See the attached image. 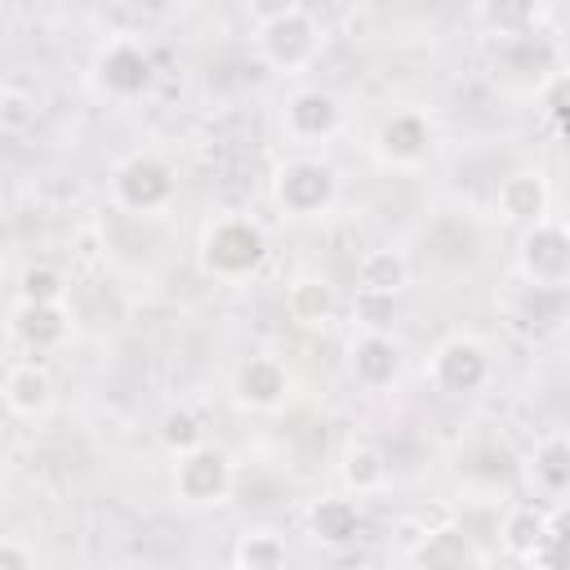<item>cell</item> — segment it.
I'll return each mask as SVG.
<instances>
[{"label": "cell", "mask_w": 570, "mask_h": 570, "mask_svg": "<svg viewBox=\"0 0 570 570\" xmlns=\"http://www.w3.org/2000/svg\"><path fill=\"white\" fill-rule=\"evenodd\" d=\"M156 436H160V445L178 459V454H187V450H196V445H205V423L191 414V410H165L160 414V423H156Z\"/></svg>", "instance_id": "obj_26"}, {"label": "cell", "mask_w": 570, "mask_h": 570, "mask_svg": "<svg viewBox=\"0 0 570 570\" xmlns=\"http://www.w3.org/2000/svg\"><path fill=\"white\" fill-rule=\"evenodd\" d=\"M272 200L289 218H321L338 200V174L321 156H289L272 174Z\"/></svg>", "instance_id": "obj_3"}, {"label": "cell", "mask_w": 570, "mask_h": 570, "mask_svg": "<svg viewBox=\"0 0 570 570\" xmlns=\"http://www.w3.org/2000/svg\"><path fill=\"white\" fill-rule=\"evenodd\" d=\"M303 521H307V534H312L316 543L343 548V543H352L356 530H361V503H356L352 494H321V499H312V508H307Z\"/></svg>", "instance_id": "obj_17"}, {"label": "cell", "mask_w": 570, "mask_h": 570, "mask_svg": "<svg viewBox=\"0 0 570 570\" xmlns=\"http://www.w3.org/2000/svg\"><path fill=\"white\" fill-rule=\"evenodd\" d=\"M338 481L352 499L361 494H379L387 485V454L374 441H347L343 459H338Z\"/></svg>", "instance_id": "obj_19"}, {"label": "cell", "mask_w": 570, "mask_h": 570, "mask_svg": "<svg viewBox=\"0 0 570 570\" xmlns=\"http://www.w3.org/2000/svg\"><path fill=\"white\" fill-rule=\"evenodd\" d=\"M517 267L534 289H566L570 281V236L561 218H539L530 227H521V249H517Z\"/></svg>", "instance_id": "obj_6"}, {"label": "cell", "mask_w": 570, "mask_h": 570, "mask_svg": "<svg viewBox=\"0 0 570 570\" xmlns=\"http://www.w3.org/2000/svg\"><path fill=\"white\" fill-rule=\"evenodd\" d=\"M525 472L548 499H561L570 490V441H566V432H548L543 441H534Z\"/></svg>", "instance_id": "obj_20"}, {"label": "cell", "mask_w": 570, "mask_h": 570, "mask_svg": "<svg viewBox=\"0 0 570 570\" xmlns=\"http://www.w3.org/2000/svg\"><path fill=\"white\" fill-rule=\"evenodd\" d=\"M174 191H178V174L156 151H134L111 169V200L129 214H156L174 200Z\"/></svg>", "instance_id": "obj_4"}, {"label": "cell", "mask_w": 570, "mask_h": 570, "mask_svg": "<svg viewBox=\"0 0 570 570\" xmlns=\"http://www.w3.org/2000/svg\"><path fill=\"white\" fill-rule=\"evenodd\" d=\"M543 530H548V512L534 508V503H521V508H512V512L499 521V543H503V552H508L512 561H530V552L539 548Z\"/></svg>", "instance_id": "obj_22"}, {"label": "cell", "mask_w": 570, "mask_h": 570, "mask_svg": "<svg viewBox=\"0 0 570 570\" xmlns=\"http://www.w3.org/2000/svg\"><path fill=\"white\" fill-rule=\"evenodd\" d=\"M223 570H240V566H236V561H232V566H223Z\"/></svg>", "instance_id": "obj_32"}, {"label": "cell", "mask_w": 570, "mask_h": 570, "mask_svg": "<svg viewBox=\"0 0 570 570\" xmlns=\"http://www.w3.org/2000/svg\"><path fill=\"white\" fill-rule=\"evenodd\" d=\"M36 120H40L36 94H27V89H0V129L4 134H22Z\"/></svg>", "instance_id": "obj_30"}, {"label": "cell", "mask_w": 570, "mask_h": 570, "mask_svg": "<svg viewBox=\"0 0 570 570\" xmlns=\"http://www.w3.org/2000/svg\"><path fill=\"white\" fill-rule=\"evenodd\" d=\"M169 485H174V499L191 503V508H209V503H227L232 485H236V463L227 450L218 445H196L187 454L174 459L169 468Z\"/></svg>", "instance_id": "obj_5"}, {"label": "cell", "mask_w": 570, "mask_h": 570, "mask_svg": "<svg viewBox=\"0 0 570 570\" xmlns=\"http://www.w3.org/2000/svg\"><path fill=\"white\" fill-rule=\"evenodd\" d=\"M9 334L27 352H53L71 334V316L62 303H13L9 312Z\"/></svg>", "instance_id": "obj_12"}, {"label": "cell", "mask_w": 570, "mask_h": 570, "mask_svg": "<svg viewBox=\"0 0 570 570\" xmlns=\"http://www.w3.org/2000/svg\"><path fill=\"white\" fill-rule=\"evenodd\" d=\"M503 570H512V566H503Z\"/></svg>", "instance_id": "obj_33"}, {"label": "cell", "mask_w": 570, "mask_h": 570, "mask_svg": "<svg viewBox=\"0 0 570 570\" xmlns=\"http://www.w3.org/2000/svg\"><path fill=\"white\" fill-rule=\"evenodd\" d=\"M0 570H36L31 548L18 543V539H9V534H0Z\"/></svg>", "instance_id": "obj_31"}, {"label": "cell", "mask_w": 570, "mask_h": 570, "mask_svg": "<svg viewBox=\"0 0 570 570\" xmlns=\"http://www.w3.org/2000/svg\"><path fill=\"white\" fill-rule=\"evenodd\" d=\"M0 396L9 405V414L18 419H40L49 405H53V379L40 361H18L4 370L0 379Z\"/></svg>", "instance_id": "obj_14"}, {"label": "cell", "mask_w": 570, "mask_h": 570, "mask_svg": "<svg viewBox=\"0 0 570 570\" xmlns=\"http://www.w3.org/2000/svg\"><path fill=\"white\" fill-rule=\"evenodd\" d=\"M347 365L361 387H392L401 379V347L392 343V334H356Z\"/></svg>", "instance_id": "obj_16"}, {"label": "cell", "mask_w": 570, "mask_h": 570, "mask_svg": "<svg viewBox=\"0 0 570 570\" xmlns=\"http://www.w3.org/2000/svg\"><path fill=\"white\" fill-rule=\"evenodd\" d=\"M548 205H552V191H548V178L539 169H512L494 191V209L517 227L548 218Z\"/></svg>", "instance_id": "obj_13"}, {"label": "cell", "mask_w": 570, "mask_h": 570, "mask_svg": "<svg viewBox=\"0 0 570 570\" xmlns=\"http://www.w3.org/2000/svg\"><path fill=\"white\" fill-rule=\"evenodd\" d=\"M232 561H236L240 570H285V566H289V543H285L276 530L254 525V530H245V534L236 539Z\"/></svg>", "instance_id": "obj_23"}, {"label": "cell", "mask_w": 570, "mask_h": 570, "mask_svg": "<svg viewBox=\"0 0 570 570\" xmlns=\"http://www.w3.org/2000/svg\"><path fill=\"white\" fill-rule=\"evenodd\" d=\"M254 22V49L267 67L276 71H303L321 53V22L307 4L298 0H272V4H249Z\"/></svg>", "instance_id": "obj_1"}, {"label": "cell", "mask_w": 570, "mask_h": 570, "mask_svg": "<svg viewBox=\"0 0 570 570\" xmlns=\"http://www.w3.org/2000/svg\"><path fill=\"white\" fill-rule=\"evenodd\" d=\"M476 18L481 22H494L499 27V36H530V27L539 22V9L534 4H481L476 9Z\"/></svg>", "instance_id": "obj_28"}, {"label": "cell", "mask_w": 570, "mask_h": 570, "mask_svg": "<svg viewBox=\"0 0 570 570\" xmlns=\"http://www.w3.org/2000/svg\"><path fill=\"white\" fill-rule=\"evenodd\" d=\"M267 263V232L249 214H218L200 232V267L214 281H245Z\"/></svg>", "instance_id": "obj_2"}, {"label": "cell", "mask_w": 570, "mask_h": 570, "mask_svg": "<svg viewBox=\"0 0 570 570\" xmlns=\"http://www.w3.org/2000/svg\"><path fill=\"white\" fill-rule=\"evenodd\" d=\"M18 303H67V272L53 263H31L18 276Z\"/></svg>", "instance_id": "obj_24"}, {"label": "cell", "mask_w": 570, "mask_h": 570, "mask_svg": "<svg viewBox=\"0 0 570 570\" xmlns=\"http://www.w3.org/2000/svg\"><path fill=\"white\" fill-rule=\"evenodd\" d=\"M525 566L530 570H570V539H566V512L561 508L548 512V530H543V539Z\"/></svg>", "instance_id": "obj_27"}, {"label": "cell", "mask_w": 570, "mask_h": 570, "mask_svg": "<svg viewBox=\"0 0 570 570\" xmlns=\"http://www.w3.org/2000/svg\"><path fill=\"white\" fill-rule=\"evenodd\" d=\"M285 316L303 330H325L338 316V289L325 276H294L285 289Z\"/></svg>", "instance_id": "obj_15"}, {"label": "cell", "mask_w": 570, "mask_h": 570, "mask_svg": "<svg viewBox=\"0 0 570 570\" xmlns=\"http://www.w3.org/2000/svg\"><path fill=\"white\" fill-rule=\"evenodd\" d=\"M410 557L419 561V570H481V557L459 525H441V530L428 525V534Z\"/></svg>", "instance_id": "obj_18"}, {"label": "cell", "mask_w": 570, "mask_h": 570, "mask_svg": "<svg viewBox=\"0 0 570 570\" xmlns=\"http://www.w3.org/2000/svg\"><path fill=\"white\" fill-rule=\"evenodd\" d=\"M232 396H236V405H245L254 414L281 410L285 396H289V370H285V361H276V356H245L236 365V374H232Z\"/></svg>", "instance_id": "obj_10"}, {"label": "cell", "mask_w": 570, "mask_h": 570, "mask_svg": "<svg viewBox=\"0 0 570 570\" xmlns=\"http://www.w3.org/2000/svg\"><path fill=\"white\" fill-rule=\"evenodd\" d=\"M410 281V263L401 249H365L356 258V294H396Z\"/></svg>", "instance_id": "obj_21"}, {"label": "cell", "mask_w": 570, "mask_h": 570, "mask_svg": "<svg viewBox=\"0 0 570 570\" xmlns=\"http://www.w3.org/2000/svg\"><path fill=\"white\" fill-rule=\"evenodd\" d=\"M401 321V298L396 294H356L352 298V325L361 334H392Z\"/></svg>", "instance_id": "obj_25"}, {"label": "cell", "mask_w": 570, "mask_h": 570, "mask_svg": "<svg viewBox=\"0 0 570 570\" xmlns=\"http://www.w3.org/2000/svg\"><path fill=\"white\" fill-rule=\"evenodd\" d=\"M374 147H379V156L392 160V165H423L428 151H432V125H428L423 111L401 107V111L383 116V125H379V134H374Z\"/></svg>", "instance_id": "obj_11"}, {"label": "cell", "mask_w": 570, "mask_h": 570, "mask_svg": "<svg viewBox=\"0 0 570 570\" xmlns=\"http://www.w3.org/2000/svg\"><path fill=\"white\" fill-rule=\"evenodd\" d=\"M490 374H494V361H490L485 343L472 338V334H450V338H441L436 352H432V361H428V379H432L441 392H450V396L481 392V387L490 383Z\"/></svg>", "instance_id": "obj_7"}, {"label": "cell", "mask_w": 570, "mask_h": 570, "mask_svg": "<svg viewBox=\"0 0 570 570\" xmlns=\"http://www.w3.org/2000/svg\"><path fill=\"white\" fill-rule=\"evenodd\" d=\"M94 76H98V85H102L111 98H138V94L151 89L156 67H151V53L142 49V40L116 36V40H107V45L98 49Z\"/></svg>", "instance_id": "obj_9"}, {"label": "cell", "mask_w": 570, "mask_h": 570, "mask_svg": "<svg viewBox=\"0 0 570 570\" xmlns=\"http://www.w3.org/2000/svg\"><path fill=\"white\" fill-rule=\"evenodd\" d=\"M338 125H343V107H338V98H334L330 89H321V85L294 89V94L285 98V107H281V129H285V138L298 142V147H316V142H325V138H334Z\"/></svg>", "instance_id": "obj_8"}, {"label": "cell", "mask_w": 570, "mask_h": 570, "mask_svg": "<svg viewBox=\"0 0 570 570\" xmlns=\"http://www.w3.org/2000/svg\"><path fill=\"white\" fill-rule=\"evenodd\" d=\"M534 98H539L543 120L561 134V125H566V98H570V71H548V76L534 85Z\"/></svg>", "instance_id": "obj_29"}]
</instances>
